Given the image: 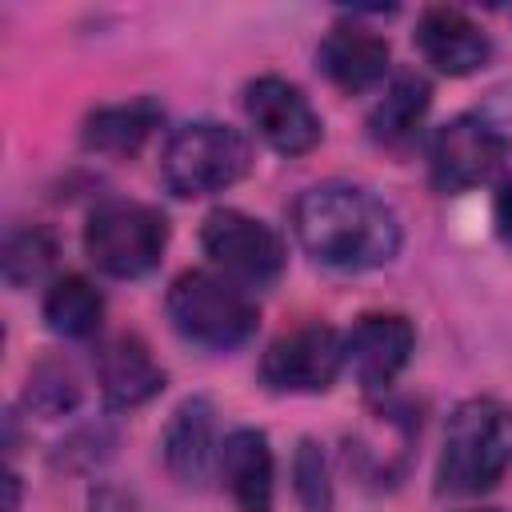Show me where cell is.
Here are the masks:
<instances>
[{"mask_svg":"<svg viewBox=\"0 0 512 512\" xmlns=\"http://www.w3.org/2000/svg\"><path fill=\"white\" fill-rule=\"evenodd\" d=\"M292 236L316 264L340 272H368L396 260L404 228L400 216L372 188L324 180L296 196Z\"/></svg>","mask_w":512,"mask_h":512,"instance_id":"1","label":"cell"},{"mask_svg":"<svg viewBox=\"0 0 512 512\" xmlns=\"http://www.w3.org/2000/svg\"><path fill=\"white\" fill-rule=\"evenodd\" d=\"M512 464V404L496 396H472L452 408L444 424V448L436 464L440 492L472 496L488 492Z\"/></svg>","mask_w":512,"mask_h":512,"instance_id":"2","label":"cell"},{"mask_svg":"<svg viewBox=\"0 0 512 512\" xmlns=\"http://www.w3.org/2000/svg\"><path fill=\"white\" fill-rule=\"evenodd\" d=\"M168 320L172 328L208 352H228L240 348L256 324H260V304L252 300V292L244 284H236L224 272H208V268H188L168 284L164 296Z\"/></svg>","mask_w":512,"mask_h":512,"instance_id":"3","label":"cell"},{"mask_svg":"<svg viewBox=\"0 0 512 512\" xmlns=\"http://www.w3.org/2000/svg\"><path fill=\"white\" fill-rule=\"evenodd\" d=\"M252 168L248 136L220 120H192L176 128L160 152V180L180 200H200L232 188Z\"/></svg>","mask_w":512,"mask_h":512,"instance_id":"4","label":"cell"},{"mask_svg":"<svg viewBox=\"0 0 512 512\" xmlns=\"http://www.w3.org/2000/svg\"><path fill=\"white\" fill-rule=\"evenodd\" d=\"M168 248V220L160 208L140 200H104L88 212L84 252L116 280H136L160 264Z\"/></svg>","mask_w":512,"mask_h":512,"instance_id":"5","label":"cell"},{"mask_svg":"<svg viewBox=\"0 0 512 512\" xmlns=\"http://www.w3.org/2000/svg\"><path fill=\"white\" fill-rule=\"evenodd\" d=\"M200 248L224 276H232L244 288L272 284L284 272L288 256L280 232L268 220L248 216L240 208H212L200 224Z\"/></svg>","mask_w":512,"mask_h":512,"instance_id":"6","label":"cell"},{"mask_svg":"<svg viewBox=\"0 0 512 512\" xmlns=\"http://www.w3.org/2000/svg\"><path fill=\"white\" fill-rule=\"evenodd\" d=\"M344 372V336L328 324L280 332L260 356V380L272 392H328Z\"/></svg>","mask_w":512,"mask_h":512,"instance_id":"7","label":"cell"},{"mask_svg":"<svg viewBox=\"0 0 512 512\" xmlns=\"http://www.w3.org/2000/svg\"><path fill=\"white\" fill-rule=\"evenodd\" d=\"M508 156V140L484 116H456L428 140V172L440 192H468L496 176Z\"/></svg>","mask_w":512,"mask_h":512,"instance_id":"8","label":"cell"},{"mask_svg":"<svg viewBox=\"0 0 512 512\" xmlns=\"http://www.w3.org/2000/svg\"><path fill=\"white\" fill-rule=\"evenodd\" d=\"M244 112L256 136L280 156H304L320 144L324 124L312 100L284 76H256L244 84Z\"/></svg>","mask_w":512,"mask_h":512,"instance_id":"9","label":"cell"},{"mask_svg":"<svg viewBox=\"0 0 512 512\" xmlns=\"http://www.w3.org/2000/svg\"><path fill=\"white\" fill-rule=\"evenodd\" d=\"M416 328L400 312H364L344 332V372L364 392H384L412 360Z\"/></svg>","mask_w":512,"mask_h":512,"instance_id":"10","label":"cell"},{"mask_svg":"<svg viewBox=\"0 0 512 512\" xmlns=\"http://www.w3.org/2000/svg\"><path fill=\"white\" fill-rule=\"evenodd\" d=\"M96 380L108 408L128 412L164 392V368L136 332H116L96 348Z\"/></svg>","mask_w":512,"mask_h":512,"instance_id":"11","label":"cell"},{"mask_svg":"<svg viewBox=\"0 0 512 512\" xmlns=\"http://www.w3.org/2000/svg\"><path fill=\"white\" fill-rule=\"evenodd\" d=\"M416 48L420 56L444 72V76H472L492 60V40L488 32L460 8H424L416 24Z\"/></svg>","mask_w":512,"mask_h":512,"instance_id":"12","label":"cell"},{"mask_svg":"<svg viewBox=\"0 0 512 512\" xmlns=\"http://www.w3.org/2000/svg\"><path fill=\"white\" fill-rule=\"evenodd\" d=\"M160 452H164V468L188 484V488H200L216 460H220V440H216V408L212 400L204 396H188L172 420L164 424V436H160Z\"/></svg>","mask_w":512,"mask_h":512,"instance_id":"13","label":"cell"},{"mask_svg":"<svg viewBox=\"0 0 512 512\" xmlns=\"http://www.w3.org/2000/svg\"><path fill=\"white\" fill-rule=\"evenodd\" d=\"M388 40L356 20L332 24L328 36L316 48L320 72L340 88V92H368L388 76Z\"/></svg>","mask_w":512,"mask_h":512,"instance_id":"14","label":"cell"},{"mask_svg":"<svg viewBox=\"0 0 512 512\" xmlns=\"http://www.w3.org/2000/svg\"><path fill=\"white\" fill-rule=\"evenodd\" d=\"M216 472L240 512H272L276 460H272V444L260 428H232L220 440Z\"/></svg>","mask_w":512,"mask_h":512,"instance_id":"15","label":"cell"},{"mask_svg":"<svg viewBox=\"0 0 512 512\" xmlns=\"http://www.w3.org/2000/svg\"><path fill=\"white\" fill-rule=\"evenodd\" d=\"M160 124H164V108L152 96H136L124 104H104L88 112L80 128V144L100 156H136Z\"/></svg>","mask_w":512,"mask_h":512,"instance_id":"16","label":"cell"},{"mask_svg":"<svg viewBox=\"0 0 512 512\" xmlns=\"http://www.w3.org/2000/svg\"><path fill=\"white\" fill-rule=\"evenodd\" d=\"M428 108H432V84H428L420 72L404 68V72H396V76L388 80L380 104L372 108L368 132H372L376 144L400 148V144H408V140L420 132Z\"/></svg>","mask_w":512,"mask_h":512,"instance_id":"17","label":"cell"},{"mask_svg":"<svg viewBox=\"0 0 512 512\" xmlns=\"http://www.w3.org/2000/svg\"><path fill=\"white\" fill-rule=\"evenodd\" d=\"M44 320L56 336L88 340L100 332L104 320V296L88 276H60L44 292Z\"/></svg>","mask_w":512,"mask_h":512,"instance_id":"18","label":"cell"},{"mask_svg":"<svg viewBox=\"0 0 512 512\" xmlns=\"http://www.w3.org/2000/svg\"><path fill=\"white\" fill-rule=\"evenodd\" d=\"M56 256H60L56 236L44 224H28V228H16L4 236L0 268H4V280L12 288H32L56 268Z\"/></svg>","mask_w":512,"mask_h":512,"instance_id":"19","label":"cell"},{"mask_svg":"<svg viewBox=\"0 0 512 512\" xmlns=\"http://www.w3.org/2000/svg\"><path fill=\"white\" fill-rule=\"evenodd\" d=\"M24 404H28V412H36V416H44V420L68 416V412L80 404V380H76V372H72L64 360H40V364L28 372Z\"/></svg>","mask_w":512,"mask_h":512,"instance_id":"20","label":"cell"},{"mask_svg":"<svg viewBox=\"0 0 512 512\" xmlns=\"http://www.w3.org/2000/svg\"><path fill=\"white\" fill-rule=\"evenodd\" d=\"M292 492H296L304 512H332L336 492H332L328 456L312 436H304L292 452Z\"/></svg>","mask_w":512,"mask_h":512,"instance_id":"21","label":"cell"},{"mask_svg":"<svg viewBox=\"0 0 512 512\" xmlns=\"http://www.w3.org/2000/svg\"><path fill=\"white\" fill-rule=\"evenodd\" d=\"M496 224H500L504 240L512 244V180H504L496 192Z\"/></svg>","mask_w":512,"mask_h":512,"instance_id":"22","label":"cell"},{"mask_svg":"<svg viewBox=\"0 0 512 512\" xmlns=\"http://www.w3.org/2000/svg\"><path fill=\"white\" fill-rule=\"evenodd\" d=\"M4 484H8V504H4V512H16V500H20V476H16V472H8V476H4Z\"/></svg>","mask_w":512,"mask_h":512,"instance_id":"23","label":"cell"},{"mask_svg":"<svg viewBox=\"0 0 512 512\" xmlns=\"http://www.w3.org/2000/svg\"><path fill=\"white\" fill-rule=\"evenodd\" d=\"M460 512H504V508H460Z\"/></svg>","mask_w":512,"mask_h":512,"instance_id":"24","label":"cell"}]
</instances>
